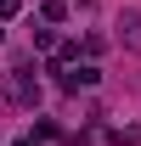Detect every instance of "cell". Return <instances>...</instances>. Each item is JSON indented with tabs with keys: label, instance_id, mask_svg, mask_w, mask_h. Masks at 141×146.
<instances>
[{
	"label": "cell",
	"instance_id": "obj_1",
	"mask_svg": "<svg viewBox=\"0 0 141 146\" xmlns=\"http://www.w3.org/2000/svg\"><path fill=\"white\" fill-rule=\"evenodd\" d=\"M96 79H102L96 68H73V73H62V84H68V90H90Z\"/></svg>",
	"mask_w": 141,
	"mask_h": 146
},
{
	"label": "cell",
	"instance_id": "obj_4",
	"mask_svg": "<svg viewBox=\"0 0 141 146\" xmlns=\"http://www.w3.org/2000/svg\"><path fill=\"white\" fill-rule=\"evenodd\" d=\"M17 146H34V141H17Z\"/></svg>",
	"mask_w": 141,
	"mask_h": 146
},
{
	"label": "cell",
	"instance_id": "obj_3",
	"mask_svg": "<svg viewBox=\"0 0 141 146\" xmlns=\"http://www.w3.org/2000/svg\"><path fill=\"white\" fill-rule=\"evenodd\" d=\"M17 6L23 0H0V17H17Z\"/></svg>",
	"mask_w": 141,
	"mask_h": 146
},
{
	"label": "cell",
	"instance_id": "obj_2",
	"mask_svg": "<svg viewBox=\"0 0 141 146\" xmlns=\"http://www.w3.org/2000/svg\"><path fill=\"white\" fill-rule=\"evenodd\" d=\"M68 17V6H62V0H45V23H62Z\"/></svg>",
	"mask_w": 141,
	"mask_h": 146
}]
</instances>
